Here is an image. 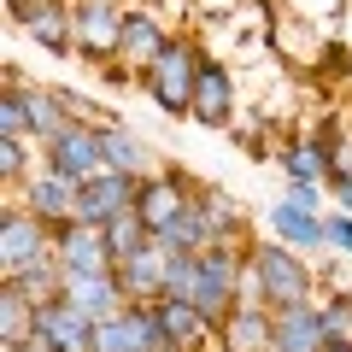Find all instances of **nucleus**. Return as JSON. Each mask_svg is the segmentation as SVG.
I'll return each instance as SVG.
<instances>
[{"label": "nucleus", "mask_w": 352, "mask_h": 352, "mask_svg": "<svg viewBox=\"0 0 352 352\" xmlns=\"http://www.w3.org/2000/svg\"><path fill=\"white\" fill-rule=\"evenodd\" d=\"M0 135H30V106H24V88H6V100H0Z\"/></svg>", "instance_id": "32"}, {"label": "nucleus", "mask_w": 352, "mask_h": 352, "mask_svg": "<svg viewBox=\"0 0 352 352\" xmlns=\"http://www.w3.org/2000/svg\"><path fill=\"white\" fill-rule=\"evenodd\" d=\"M188 118L206 124V129H229V124H235V71H229L223 59H212V53H206V65H200Z\"/></svg>", "instance_id": "11"}, {"label": "nucleus", "mask_w": 352, "mask_h": 352, "mask_svg": "<svg viewBox=\"0 0 352 352\" xmlns=\"http://www.w3.org/2000/svg\"><path fill=\"white\" fill-rule=\"evenodd\" d=\"M200 65H206V47L194 36H170L164 53L141 71V88H147V100L159 106L164 118H188L194 106V82H200Z\"/></svg>", "instance_id": "2"}, {"label": "nucleus", "mask_w": 352, "mask_h": 352, "mask_svg": "<svg viewBox=\"0 0 352 352\" xmlns=\"http://www.w3.org/2000/svg\"><path fill=\"white\" fill-rule=\"evenodd\" d=\"M247 264L258 270V288H264V305H294V300H317V270H311V252L288 247L276 235H252L247 241Z\"/></svg>", "instance_id": "1"}, {"label": "nucleus", "mask_w": 352, "mask_h": 352, "mask_svg": "<svg viewBox=\"0 0 352 352\" xmlns=\"http://www.w3.org/2000/svg\"><path fill=\"white\" fill-rule=\"evenodd\" d=\"M200 12H212V18L217 12H235V0H200Z\"/></svg>", "instance_id": "38"}, {"label": "nucleus", "mask_w": 352, "mask_h": 352, "mask_svg": "<svg viewBox=\"0 0 352 352\" xmlns=\"http://www.w3.org/2000/svg\"><path fill=\"white\" fill-rule=\"evenodd\" d=\"M36 335L53 340V352H94V335H100V323L82 311V305H71L59 294V300L36 305Z\"/></svg>", "instance_id": "12"}, {"label": "nucleus", "mask_w": 352, "mask_h": 352, "mask_svg": "<svg viewBox=\"0 0 352 352\" xmlns=\"http://www.w3.org/2000/svg\"><path fill=\"white\" fill-rule=\"evenodd\" d=\"M329 206L352 212V170H335V176H329Z\"/></svg>", "instance_id": "35"}, {"label": "nucleus", "mask_w": 352, "mask_h": 352, "mask_svg": "<svg viewBox=\"0 0 352 352\" xmlns=\"http://www.w3.org/2000/svg\"><path fill=\"white\" fill-rule=\"evenodd\" d=\"M36 329V300L18 282H0V340H24Z\"/></svg>", "instance_id": "28"}, {"label": "nucleus", "mask_w": 352, "mask_h": 352, "mask_svg": "<svg viewBox=\"0 0 352 352\" xmlns=\"http://www.w3.org/2000/svg\"><path fill=\"white\" fill-rule=\"evenodd\" d=\"M106 247H112V258L124 264V258H135V252H147L153 247V229H147V217L129 206V212H118L112 223H106Z\"/></svg>", "instance_id": "26"}, {"label": "nucleus", "mask_w": 352, "mask_h": 352, "mask_svg": "<svg viewBox=\"0 0 352 352\" xmlns=\"http://www.w3.org/2000/svg\"><path fill=\"white\" fill-rule=\"evenodd\" d=\"M65 300L82 305L94 323H106L112 311L129 305V294H124V282H118V270H94V276H65Z\"/></svg>", "instance_id": "21"}, {"label": "nucleus", "mask_w": 352, "mask_h": 352, "mask_svg": "<svg viewBox=\"0 0 352 352\" xmlns=\"http://www.w3.org/2000/svg\"><path fill=\"white\" fill-rule=\"evenodd\" d=\"M282 200L305 206V212H329V182H288V194Z\"/></svg>", "instance_id": "34"}, {"label": "nucleus", "mask_w": 352, "mask_h": 352, "mask_svg": "<svg viewBox=\"0 0 352 352\" xmlns=\"http://www.w3.org/2000/svg\"><path fill=\"white\" fill-rule=\"evenodd\" d=\"M94 352H176L170 335L159 323V305H135L129 300L124 311H112L94 335Z\"/></svg>", "instance_id": "4"}, {"label": "nucleus", "mask_w": 352, "mask_h": 352, "mask_svg": "<svg viewBox=\"0 0 352 352\" xmlns=\"http://www.w3.org/2000/svg\"><path fill=\"white\" fill-rule=\"evenodd\" d=\"M217 352H276V305H247L217 323Z\"/></svg>", "instance_id": "13"}, {"label": "nucleus", "mask_w": 352, "mask_h": 352, "mask_svg": "<svg viewBox=\"0 0 352 352\" xmlns=\"http://www.w3.org/2000/svg\"><path fill=\"white\" fill-rule=\"evenodd\" d=\"M94 124H100V147H106V164H112V170H129V176L159 170V153L147 147L141 129H129L124 118H94Z\"/></svg>", "instance_id": "18"}, {"label": "nucleus", "mask_w": 352, "mask_h": 352, "mask_svg": "<svg viewBox=\"0 0 352 352\" xmlns=\"http://www.w3.org/2000/svg\"><path fill=\"white\" fill-rule=\"evenodd\" d=\"M323 217L329 212H305V206H294V200H276L270 212H264V229H270L276 241H288V247H300V252H329Z\"/></svg>", "instance_id": "19"}, {"label": "nucleus", "mask_w": 352, "mask_h": 352, "mask_svg": "<svg viewBox=\"0 0 352 352\" xmlns=\"http://www.w3.org/2000/svg\"><path fill=\"white\" fill-rule=\"evenodd\" d=\"M76 194H82V182H71L65 170H53V164L41 159L36 170L24 176V188H18L12 200H24L36 217H47V223L59 229V223H71V217H76Z\"/></svg>", "instance_id": "9"}, {"label": "nucleus", "mask_w": 352, "mask_h": 352, "mask_svg": "<svg viewBox=\"0 0 352 352\" xmlns=\"http://www.w3.org/2000/svg\"><path fill=\"white\" fill-rule=\"evenodd\" d=\"M164 264H170V252L153 241L147 252H135V258H124L118 264V282H124V294L135 305H153V300H164Z\"/></svg>", "instance_id": "22"}, {"label": "nucleus", "mask_w": 352, "mask_h": 352, "mask_svg": "<svg viewBox=\"0 0 352 352\" xmlns=\"http://www.w3.org/2000/svg\"><path fill=\"white\" fill-rule=\"evenodd\" d=\"M194 194H200V182H194L188 170H176V164H159L153 176H141V194H135V212L147 217V229L159 235L164 223H176V217L194 206Z\"/></svg>", "instance_id": "6"}, {"label": "nucleus", "mask_w": 352, "mask_h": 352, "mask_svg": "<svg viewBox=\"0 0 352 352\" xmlns=\"http://www.w3.org/2000/svg\"><path fill=\"white\" fill-rule=\"evenodd\" d=\"M6 88H24V106H30V141H59L65 129L76 124V112H71V100H65V82H6Z\"/></svg>", "instance_id": "14"}, {"label": "nucleus", "mask_w": 352, "mask_h": 352, "mask_svg": "<svg viewBox=\"0 0 352 352\" xmlns=\"http://www.w3.org/2000/svg\"><path fill=\"white\" fill-rule=\"evenodd\" d=\"M323 352H352V340H329V346Z\"/></svg>", "instance_id": "40"}, {"label": "nucleus", "mask_w": 352, "mask_h": 352, "mask_svg": "<svg viewBox=\"0 0 352 352\" xmlns=\"http://www.w3.org/2000/svg\"><path fill=\"white\" fill-rule=\"evenodd\" d=\"M47 252H53V223L36 217L24 200H6V212H0V270L12 276L24 264L47 258Z\"/></svg>", "instance_id": "3"}, {"label": "nucleus", "mask_w": 352, "mask_h": 352, "mask_svg": "<svg viewBox=\"0 0 352 352\" xmlns=\"http://www.w3.org/2000/svg\"><path fill=\"white\" fill-rule=\"evenodd\" d=\"M6 352H53V340H47V335H36V329H30L24 340H6Z\"/></svg>", "instance_id": "36"}, {"label": "nucleus", "mask_w": 352, "mask_h": 352, "mask_svg": "<svg viewBox=\"0 0 352 352\" xmlns=\"http://www.w3.org/2000/svg\"><path fill=\"white\" fill-rule=\"evenodd\" d=\"M276 164L288 182H329V147L317 129H305V135H288L276 147Z\"/></svg>", "instance_id": "23"}, {"label": "nucleus", "mask_w": 352, "mask_h": 352, "mask_svg": "<svg viewBox=\"0 0 352 352\" xmlns=\"http://www.w3.org/2000/svg\"><path fill=\"white\" fill-rule=\"evenodd\" d=\"M323 346H329V323L317 300L276 305V352H323Z\"/></svg>", "instance_id": "17"}, {"label": "nucleus", "mask_w": 352, "mask_h": 352, "mask_svg": "<svg viewBox=\"0 0 352 352\" xmlns=\"http://www.w3.org/2000/svg\"><path fill=\"white\" fill-rule=\"evenodd\" d=\"M153 241H159L164 252H206V247H212V223H206V212H200V194H194L188 212L176 217V223H164Z\"/></svg>", "instance_id": "25"}, {"label": "nucleus", "mask_w": 352, "mask_h": 352, "mask_svg": "<svg viewBox=\"0 0 352 352\" xmlns=\"http://www.w3.org/2000/svg\"><path fill=\"white\" fill-rule=\"evenodd\" d=\"M323 229H329V252H340V258H352V212H340V206H329Z\"/></svg>", "instance_id": "33"}, {"label": "nucleus", "mask_w": 352, "mask_h": 352, "mask_svg": "<svg viewBox=\"0 0 352 352\" xmlns=\"http://www.w3.org/2000/svg\"><path fill=\"white\" fill-rule=\"evenodd\" d=\"M71 12H76V53L88 65H112L118 41H124L129 0H71Z\"/></svg>", "instance_id": "5"}, {"label": "nucleus", "mask_w": 352, "mask_h": 352, "mask_svg": "<svg viewBox=\"0 0 352 352\" xmlns=\"http://www.w3.org/2000/svg\"><path fill=\"white\" fill-rule=\"evenodd\" d=\"M6 282H18V288H24L36 305H47V300H59V294H65V264L47 252V258H36V264H24V270H12Z\"/></svg>", "instance_id": "27"}, {"label": "nucleus", "mask_w": 352, "mask_h": 352, "mask_svg": "<svg viewBox=\"0 0 352 352\" xmlns=\"http://www.w3.org/2000/svg\"><path fill=\"white\" fill-rule=\"evenodd\" d=\"M335 41H340L346 53H352V0L340 6V18H335Z\"/></svg>", "instance_id": "37"}, {"label": "nucleus", "mask_w": 352, "mask_h": 352, "mask_svg": "<svg viewBox=\"0 0 352 352\" xmlns=\"http://www.w3.org/2000/svg\"><path fill=\"white\" fill-rule=\"evenodd\" d=\"M200 212H206V223H212V241H235V247H247V241H252V212L235 200V194L200 188Z\"/></svg>", "instance_id": "24"}, {"label": "nucleus", "mask_w": 352, "mask_h": 352, "mask_svg": "<svg viewBox=\"0 0 352 352\" xmlns=\"http://www.w3.org/2000/svg\"><path fill=\"white\" fill-rule=\"evenodd\" d=\"M53 258L65 264V276H94V270H118L112 247H106V229L100 223H82V217H71V223L53 229Z\"/></svg>", "instance_id": "7"}, {"label": "nucleus", "mask_w": 352, "mask_h": 352, "mask_svg": "<svg viewBox=\"0 0 352 352\" xmlns=\"http://www.w3.org/2000/svg\"><path fill=\"white\" fill-rule=\"evenodd\" d=\"M153 305H159V323H164V335H170L176 352H206V346H217V323L200 311V305H188V300H153Z\"/></svg>", "instance_id": "20"}, {"label": "nucleus", "mask_w": 352, "mask_h": 352, "mask_svg": "<svg viewBox=\"0 0 352 352\" xmlns=\"http://www.w3.org/2000/svg\"><path fill=\"white\" fill-rule=\"evenodd\" d=\"M200 294V252H170V264H164V300H188Z\"/></svg>", "instance_id": "29"}, {"label": "nucleus", "mask_w": 352, "mask_h": 352, "mask_svg": "<svg viewBox=\"0 0 352 352\" xmlns=\"http://www.w3.org/2000/svg\"><path fill=\"white\" fill-rule=\"evenodd\" d=\"M41 159H47L53 170H65L71 182H88V176H100V170H106L100 124H94V118H76V124L65 129L59 141H47V147H41Z\"/></svg>", "instance_id": "8"}, {"label": "nucleus", "mask_w": 352, "mask_h": 352, "mask_svg": "<svg viewBox=\"0 0 352 352\" xmlns=\"http://www.w3.org/2000/svg\"><path fill=\"white\" fill-rule=\"evenodd\" d=\"M346 0H282V18H300V24H311L317 36H335V18Z\"/></svg>", "instance_id": "30"}, {"label": "nucleus", "mask_w": 352, "mask_h": 352, "mask_svg": "<svg viewBox=\"0 0 352 352\" xmlns=\"http://www.w3.org/2000/svg\"><path fill=\"white\" fill-rule=\"evenodd\" d=\"M135 194H141V176L112 170V164H106L100 176H88V182H82V194H76V217L106 229L118 212H129V206H135Z\"/></svg>", "instance_id": "10"}, {"label": "nucleus", "mask_w": 352, "mask_h": 352, "mask_svg": "<svg viewBox=\"0 0 352 352\" xmlns=\"http://www.w3.org/2000/svg\"><path fill=\"white\" fill-rule=\"evenodd\" d=\"M317 305H323V323H329V340H352V294L335 288L329 282L323 294H317Z\"/></svg>", "instance_id": "31"}, {"label": "nucleus", "mask_w": 352, "mask_h": 352, "mask_svg": "<svg viewBox=\"0 0 352 352\" xmlns=\"http://www.w3.org/2000/svg\"><path fill=\"white\" fill-rule=\"evenodd\" d=\"M18 30H24L41 53H53V59H71L76 53V12H71V0H41V6H30V12L18 18Z\"/></svg>", "instance_id": "15"}, {"label": "nucleus", "mask_w": 352, "mask_h": 352, "mask_svg": "<svg viewBox=\"0 0 352 352\" xmlns=\"http://www.w3.org/2000/svg\"><path fill=\"white\" fill-rule=\"evenodd\" d=\"M30 6H41V0H6V12H12V24H18V18L30 12Z\"/></svg>", "instance_id": "39"}, {"label": "nucleus", "mask_w": 352, "mask_h": 352, "mask_svg": "<svg viewBox=\"0 0 352 352\" xmlns=\"http://www.w3.org/2000/svg\"><path fill=\"white\" fill-rule=\"evenodd\" d=\"M164 41H170L164 18L153 12V6H129V12H124V41H118V59L141 76V71H147V65L164 53Z\"/></svg>", "instance_id": "16"}]
</instances>
